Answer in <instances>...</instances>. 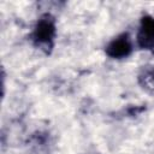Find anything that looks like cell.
Here are the masks:
<instances>
[{
  "mask_svg": "<svg viewBox=\"0 0 154 154\" xmlns=\"http://www.w3.org/2000/svg\"><path fill=\"white\" fill-rule=\"evenodd\" d=\"M137 43L143 49L154 48V18L146 16L141 20L137 32Z\"/></svg>",
  "mask_w": 154,
  "mask_h": 154,
  "instance_id": "obj_1",
  "label": "cell"
},
{
  "mask_svg": "<svg viewBox=\"0 0 154 154\" xmlns=\"http://www.w3.org/2000/svg\"><path fill=\"white\" fill-rule=\"evenodd\" d=\"M55 35V25L49 16L40 18L34 30V40L37 43H49Z\"/></svg>",
  "mask_w": 154,
  "mask_h": 154,
  "instance_id": "obj_2",
  "label": "cell"
},
{
  "mask_svg": "<svg viewBox=\"0 0 154 154\" xmlns=\"http://www.w3.org/2000/svg\"><path fill=\"white\" fill-rule=\"evenodd\" d=\"M132 46L128 35H120L117 38L112 40L106 47V54L113 59L125 58L131 53Z\"/></svg>",
  "mask_w": 154,
  "mask_h": 154,
  "instance_id": "obj_3",
  "label": "cell"
}]
</instances>
